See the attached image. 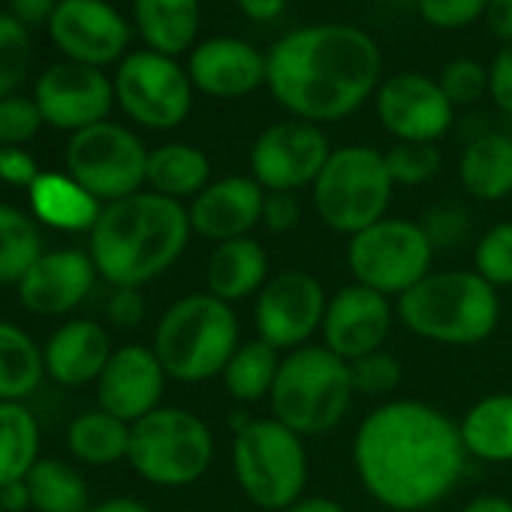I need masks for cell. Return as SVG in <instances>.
Segmentation results:
<instances>
[{"label": "cell", "instance_id": "obj_37", "mask_svg": "<svg viewBox=\"0 0 512 512\" xmlns=\"http://www.w3.org/2000/svg\"><path fill=\"white\" fill-rule=\"evenodd\" d=\"M389 178L404 187H416L431 181L440 172V151L434 142H395L389 151H383Z\"/></svg>", "mask_w": 512, "mask_h": 512}, {"label": "cell", "instance_id": "obj_10", "mask_svg": "<svg viewBox=\"0 0 512 512\" xmlns=\"http://www.w3.org/2000/svg\"><path fill=\"white\" fill-rule=\"evenodd\" d=\"M434 244L422 223L383 217L347 244V263L356 284L389 296H404L431 275Z\"/></svg>", "mask_w": 512, "mask_h": 512}, {"label": "cell", "instance_id": "obj_55", "mask_svg": "<svg viewBox=\"0 0 512 512\" xmlns=\"http://www.w3.org/2000/svg\"><path fill=\"white\" fill-rule=\"evenodd\" d=\"M0 512H4V509H0Z\"/></svg>", "mask_w": 512, "mask_h": 512}, {"label": "cell", "instance_id": "obj_23", "mask_svg": "<svg viewBox=\"0 0 512 512\" xmlns=\"http://www.w3.org/2000/svg\"><path fill=\"white\" fill-rule=\"evenodd\" d=\"M112 341L106 329L94 320H70L64 323L46 344L43 359L46 371L64 386H85L100 380L103 368L112 359Z\"/></svg>", "mask_w": 512, "mask_h": 512}, {"label": "cell", "instance_id": "obj_1", "mask_svg": "<svg viewBox=\"0 0 512 512\" xmlns=\"http://www.w3.org/2000/svg\"><path fill=\"white\" fill-rule=\"evenodd\" d=\"M461 428L425 401L380 404L356 431L353 464L362 488L395 512L443 500L467 467Z\"/></svg>", "mask_w": 512, "mask_h": 512}, {"label": "cell", "instance_id": "obj_51", "mask_svg": "<svg viewBox=\"0 0 512 512\" xmlns=\"http://www.w3.org/2000/svg\"><path fill=\"white\" fill-rule=\"evenodd\" d=\"M0 509H4V512H25V509H31V491H28L25 479L0 485Z\"/></svg>", "mask_w": 512, "mask_h": 512}, {"label": "cell", "instance_id": "obj_46", "mask_svg": "<svg viewBox=\"0 0 512 512\" xmlns=\"http://www.w3.org/2000/svg\"><path fill=\"white\" fill-rule=\"evenodd\" d=\"M40 178V169L34 157L22 148H0V181H7L13 187H34Z\"/></svg>", "mask_w": 512, "mask_h": 512}, {"label": "cell", "instance_id": "obj_32", "mask_svg": "<svg viewBox=\"0 0 512 512\" xmlns=\"http://www.w3.org/2000/svg\"><path fill=\"white\" fill-rule=\"evenodd\" d=\"M67 443L79 461L106 467L130 455V425L106 410H91L73 419Z\"/></svg>", "mask_w": 512, "mask_h": 512}, {"label": "cell", "instance_id": "obj_7", "mask_svg": "<svg viewBox=\"0 0 512 512\" xmlns=\"http://www.w3.org/2000/svg\"><path fill=\"white\" fill-rule=\"evenodd\" d=\"M232 473L241 494L260 509L284 512L308 485L305 440L284 422L250 419L232 440Z\"/></svg>", "mask_w": 512, "mask_h": 512}, {"label": "cell", "instance_id": "obj_31", "mask_svg": "<svg viewBox=\"0 0 512 512\" xmlns=\"http://www.w3.org/2000/svg\"><path fill=\"white\" fill-rule=\"evenodd\" d=\"M40 461V428L22 401H0V485L19 482Z\"/></svg>", "mask_w": 512, "mask_h": 512}, {"label": "cell", "instance_id": "obj_9", "mask_svg": "<svg viewBox=\"0 0 512 512\" xmlns=\"http://www.w3.org/2000/svg\"><path fill=\"white\" fill-rule=\"evenodd\" d=\"M214 458V437L208 425L181 407H157L130 425L133 470L154 485H190Z\"/></svg>", "mask_w": 512, "mask_h": 512}, {"label": "cell", "instance_id": "obj_40", "mask_svg": "<svg viewBox=\"0 0 512 512\" xmlns=\"http://www.w3.org/2000/svg\"><path fill=\"white\" fill-rule=\"evenodd\" d=\"M40 127L43 112L34 97L28 100L13 94L0 100V148H19L22 142H31Z\"/></svg>", "mask_w": 512, "mask_h": 512}, {"label": "cell", "instance_id": "obj_15", "mask_svg": "<svg viewBox=\"0 0 512 512\" xmlns=\"http://www.w3.org/2000/svg\"><path fill=\"white\" fill-rule=\"evenodd\" d=\"M34 100L46 124L79 133L106 121L115 103V82H109L100 67L64 61L40 76Z\"/></svg>", "mask_w": 512, "mask_h": 512}, {"label": "cell", "instance_id": "obj_49", "mask_svg": "<svg viewBox=\"0 0 512 512\" xmlns=\"http://www.w3.org/2000/svg\"><path fill=\"white\" fill-rule=\"evenodd\" d=\"M485 22H488V31L506 43H512V0H488L485 7Z\"/></svg>", "mask_w": 512, "mask_h": 512}, {"label": "cell", "instance_id": "obj_8", "mask_svg": "<svg viewBox=\"0 0 512 512\" xmlns=\"http://www.w3.org/2000/svg\"><path fill=\"white\" fill-rule=\"evenodd\" d=\"M392 187L395 181L389 178L383 151L344 145L329 154L314 181V208L329 229L353 238L386 217Z\"/></svg>", "mask_w": 512, "mask_h": 512}, {"label": "cell", "instance_id": "obj_26", "mask_svg": "<svg viewBox=\"0 0 512 512\" xmlns=\"http://www.w3.org/2000/svg\"><path fill=\"white\" fill-rule=\"evenodd\" d=\"M133 16L151 52L181 55L199 34V0H133Z\"/></svg>", "mask_w": 512, "mask_h": 512}, {"label": "cell", "instance_id": "obj_22", "mask_svg": "<svg viewBox=\"0 0 512 512\" xmlns=\"http://www.w3.org/2000/svg\"><path fill=\"white\" fill-rule=\"evenodd\" d=\"M97 278V266L82 250H52L43 253L31 272L19 281V296L28 311L43 317H58L79 308Z\"/></svg>", "mask_w": 512, "mask_h": 512}, {"label": "cell", "instance_id": "obj_29", "mask_svg": "<svg viewBox=\"0 0 512 512\" xmlns=\"http://www.w3.org/2000/svg\"><path fill=\"white\" fill-rule=\"evenodd\" d=\"M148 184L154 193L181 202L187 196H199L211 184V163L193 145H160L148 154Z\"/></svg>", "mask_w": 512, "mask_h": 512}, {"label": "cell", "instance_id": "obj_42", "mask_svg": "<svg viewBox=\"0 0 512 512\" xmlns=\"http://www.w3.org/2000/svg\"><path fill=\"white\" fill-rule=\"evenodd\" d=\"M488 0H416L425 25L437 31H461L485 16Z\"/></svg>", "mask_w": 512, "mask_h": 512}, {"label": "cell", "instance_id": "obj_28", "mask_svg": "<svg viewBox=\"0 0 512 512\" xmlns=\"http://www.w3.org/2000/svg\"><path fill=\"white\" fill-rule=\"evenodd\" d=\"M458 428L467 455L491 464L512 461V395H488L476 401Z\"/></svg>", "mask_w": 512, "mask_h": 512}, {"label": "cell", "instance_id": "obj_18", "mask_svg": "<svg viewBox=\"0 0 512 512\" xmlns=\"http://www.w3.org/2000/svg\"><path fill=\"white\" fill-rule=\"evenodd\" d=\"M392 305L383 293L368 290L362 284H350L338 290L323 317V347H329L338 359L356 362L383 350V341L392 332Z\"/></svg>", "mask_w": 512, "mask_h": 512}, {"label": "cell", "instance_id": "obj_12", "mask_svg": "<svg viewBox=\"0 0 512 512\" xmlns=\"http://www.w3.org/2000/svg\"><path fill=\"white\" fill-rule=\"evenodd\" d=\"M193 82L175 58L160 52H133L118 64L115 100L148 130L178 127L193 106Z\"/></svg>", "mask_w": 512, "mask_h": 512}, {"label": "cell", "instance_id": "obj_24", "mask_svg": "<svg viewBox=\"0 0 512 512\" xmlns=\"http://www.w3.org/2000/svg\"><path fill=\"white\" fill-rule=\"evenodd\" d=\"M266 281H269V256L263 244L250 235L223 241L208 256L205 287L214 299L226 305L260 293Z\"/></svg>", "mask_w": 512, "mask_h": 512}, {"label": "cell", "instance_id": "obj_27", "mask_svg": "<svg viewBox=\"0 0 512 512\" xmlns=\"http://www.w3.org/2000/svg\"><path fill=\"white\" fill-rule=\"evenodd\" d=\"M461 184L482 202H500L512 193V136L482 133L476 136L458 163Z\"/></svg>", "mask_w": 512, "mask_h": 512}, {"label": "cell", "instance_id": "obj_53", "mask_svg": "<svg viewBox=\"0 0 512 512\" xmlns=\"http://www.w3.org/2000/svg\"><path fill=\"white\" fill-rule=\"evenodd\" d=\"M284 512H344V506L332 497H302Z\"/></svg>", "mask_w": 512, "mask_h": 512}, {"label": "cell", "instance_id": "obj_14", "mask_svg": "<svg viewBox=\"0 0 512 512\" xmlns=\"http://www.w3.org/2000/svg\"><path fill=\"white\" fill-rule=\"evenodd\" d=\"M326 305V290L311 272H281L269 278L256 296V335L275 350H299L317 335V329H323Z\"/></svg>", "mask_w": 512, "mask_h": 512}, {"label": "cell", "instance_id": "obj_13", "mask_svg": "<svg viewBox=\"0 0 512 512\" xmlns=\"http://www.w3.org/2000/svg\"><path fill=\"white\" fill-rule=\"evenodd\" d=\"M332 148L317 124L290 118L266 127L250 148L253 181L266 193H296L314 187Z\"/></svg>", "mask_w": 512, "mask_h": 512}, {"label": "cell", "instance_id": "obj_54", "mask_svg": "<svg viewBox=\"0 0 512 512\" xmlns=\"http://www.w3.org/2000/svg\"><path fill=\"white\" fill-rule=\"evenodd\" d=\"M91 512H151L145 503H139V500H130V497H115V500H106V503H100L97 509H91Z\"/></svg>", "mask_w": 512, "mask_h": 512}, {"label": "cell", "instance_id": "obj_3", "mask_svg": "<svg viewBox=\"0 0 512 512\" xmlns=\"http://www.w3.org/2000/svg\"><path fill=\"white\" fill-rule=\"evenodd\" d=\"M190 217L178 199L154 190H139L103 205L91 229V260L115 290L160 278L184 253L190 238Z\"/></svg>", "mask_w": 512, "mask_h": 512}, {"label": "cell", "instance_id": "obj_52", "mask_svg": "<svg viewBox=\"0 0 512 512\" xmlns=\"http://www.w3.org/2000/svg\"><path fill=\"white\" fill-rule=\"evenodd\" d=\"M461 512H512V500H506L500 494H479Z\"/></svg>", "mask_w": 512, "mask_h": 512}, {"label": "cell", "instance_id": "obj_5", "mask_svg": "<svg viewBox=\"0 0 512 512\" xmlns=\"http://www.w3.org/2000/svg\"><path fill=\"white\" fill-rule=\"evenodd\" d=\"M151 350L166 377L181 383L211 380L223 374L238 350V317L232 305L211 293L184 296L160 317Z\"/></svg>", "mask_w": 512, "mask_h": 512}, {"label": "cell", "instance_id": "obj_4", "mask_svg": "<svg viewBox=\"0 0 512 512\" xmlns=\"http://www.w3.org/2000/svg\"><path fill=\"white\" fill-rule=\"evenodd\" d=\"M398 317L425 341L473 347L494 332L500 320V299L476 272H431L398 299Z\"/></svg>", "mask_w": 512, "mask_h": 512}, {"label": "cell", "instance_id": "obj_45", "mask_svg": "<svg viewBox=\"0 0 512 512\" xmlns=\"http://www.w3.org/2000/svg\"><path fill=\"white\" fill-rule=\"evenodd\" d=\"M299 220H302V205H299L296 193H266L263 223L272 232H290L299 226Z\"/></svg>", "mask_w": 512, "mask_h": 512}, {"label": "cell", "instance_id": "obj_47", "mask_svg": "<svg viewBox=\"0 0 512 512\" xmlns=\"http://www.w3.org/2000/svg\"><path fill=\"white\" fill-rule=\"evenodd\" d=\"M109 320L118 329H136L145 320V299L133 287H118L109 299Z\"/></svg>", "mask_w": 512, "mask_h": 512}, {"label": "cell", "instance_id": "obj_17", "mask_svg": "<svg viewBox=\"0 0 512 512\" xmlns=\"http://www.w3.org/2000/svg\"><path fill=\"white\" fill-rule=\"evenodd\" d=\"M49 34L67 61L88 67L118 61L130 43L127 19L106 0H61L49 22Z\"/></svg>", "mask_w": 512, "mask_h": 512}, {"label": "cell", "instance_id": "obj_35", "mask_svg": "<svg viewBox=\"0 0 512 512\" xmlns=\"http://www.w3.org/2000/svg\"><path fill=\"white\" fill-rule=\"evenodd\" d=\"M40 256V226L25 211L0 205V284H19Z\"/></svg>", "mask_w": 512, "mask_h": 512}, {"label": "cell", "instance_id": "obj_30", "mask_svg": "<svg viewBox=\"0 0 512 512\" xmlns=\"http://www.w3.org/2000/svg\"><path fill=\"white\" fill-rule=\"evenodd\" d=\"M43 374L46 359L37 341L13 323H0V401H22L34 395Z\"/></svg>", "mask_w": 512, "mask_h": 512}, {"label": "cell", "instance_id": "obj_6", "mask_svg": "<svg viewBox=\"0 0 512 512\" xmlns=\"http://www.w3.org/2000/svg\"><path fill=\"white\" fill-rule=\"evenodd\" d=\"M356 389L350 362L338 359L329 347L305 344L281 359L272 386V413L299 437L329 434L347 413Z\"/></svg>", "mask_w": 512, "mask_h": 512}, {"label": "cell", "instance_id": "obj_25", "mask_svg": "<svg viewBox=\"0 0 512 512\" xmlns=\"http://www.w3.org/2000/svg\"><path fill=\"white\" fill-rule=\"evenodd\" d=\"M28 193L37 220L64 232H91L103 211L97 196H91L73 175L61 172H40Z\"/></svg>", "mask_w": 512, "mask_h": 512}, {"label": "cell", "instance_id": "obj_44", "mask_svg": "<svg viewBox=\"0 0 512 512\" xmlns=\"http://www.w3.org/2000/svg\"><path fill=\"white\" fill-rule=\"evenodd\" d=\"M488 94L494 106L512 118V43H506L488 67Z\"/></svg>", "mask_w": 512, "mask_h": 512}, {"label": "cell", "instance_id": "obj_19", "mask_svg": "<svg viewBox=\"0 0 512 512\" xmlns=\"http://www.w3.org/2000/svg\"><path fill=\"white\" fill-rule=\"evenodd\" d=\"M163 386H166V371L154 356V350L127 344L112 353L109 365L97 380L100 410L133 425L160 407Z\"/></svg>", "mask_w": 512, "mask_h": 512}, {"label": "cell", "instance_id": "obj_20", "mask_svg": "<svg viewBox=\"0 0 512 512\" xmlns=\"http://www.w3.org/2000/svg\"><path fill=\"white\" fill-rule=\"evenodd\" d=\"M187 76L205 97L238 100L266 85V55L238 37H211L190 52Z\"/></svg>", "mask_w": 512, "mask_h": 512}, {"label": "cell", "instance_id": "obj_38", "mask_svg": "<svg viewBox=\"0 0 512 512\" xmlns=\"http://www.w3.org/2000/svg\"><path fill=\"white\" fill-rule=\"evenodd\" d=\"M473 272L491 287L512 284V223L491 226L473 247Z\"/></svg>", "mask_w": 512, "mask_h": 512}, {"label": "cell", "instance_id": "obj_48", "mask_svg": "<svg viewBox=\"0 0 512 512\" xmlns=\"http://www.w3.org/2000/svg\"><path fill=\"white\" fill-rule=\"evenodd\" d=\"M58 4H61V0H10L13 19H19L25 28H28V25L52 22V16H55Z\"/></svg>", "mask_w": 512, "mask_h": 512}, {"label": "cell", "instance_id": "obj_39", "mask_svg": "<svg viewBox=\"0 0 512 512\" xmlns=\"http://www.w3.org/2000/svg\"><path fill=\"white\" fill-rule=\"evenodd\" d=\"M401 377H404L401 362L383 350L350 362V380H353V389L359 395H371V398L389 395L401 386Z\"/></svg>", "mask_w": 512, "mask_h": 512}, {"label": "cell", "instance_id": "obj_43", "mask_svg": "<svg viewBox=\"0 0 512 512\" xmlns=\"http://www.w3.org/2000/svg\"><path fill=\"white\" fill-rule=\"evenodd\" d=\"M422 229L428 232L434 250L437 247H452L455 241H461L467 235V217L458 208H437V211L428 214Z\"/></svg>", "mask_w": 512, "mask_h": 512}, {"label": "cell", "instance_id": "obj_16", "mask_svg": "<svg viewBox=\"0 0 512 512\" xmlns=\"http://www.w3.org/2000/svg\"><path fill=\"white\" fill-rule=\"evenodd\" d=\"M377 118L398 142H437L449 127L455 106L440 82L422 73H398L377 88Z\"/></svg>", "mask_w": 512, "mask_h": 512}, {"label": "cell", "instance_id": "obj_50", "mask_svg": "<svg viewBox=\"0 0 512 512\" xmlns=\"http://www.w3.org/2000/svg\"><path fill=\"white\" fill-rule=\"evenodd\" d=\"M235 4L250 22H275L284 16L290 0H235Z\"/></svg>", "mask_w": 512, "mask_h": 512}, {"label": "cell", "instance_id": "obj_41", "mask_svg": "<svg viewBox=\"0 0 512 512\" xmlns=\"http://www.w3.org/2000/svg\"><path fill=\"white\" fill-rule=\"evenodd\" d=\"M440 88L452 106H470L488 91V70L473 58H455L440 73Z\"/></svg>", "mask_w": 512, "mask_h": 512}, {"label": "cell", "instance_id": "obj_36", "mask_svg": "<svg viewBox=\"0 0 512 512\" xmlns=\"http://www.w3.org/2000/svg\"><path fill=\"white\" fill-rule=\"evenodd\" d=\"M28 67H31L28 28L13 16H0V100L13 97V91L25 82Z\"/></svg>", "mask_w": 512, "mask_h": 512}, {"label": "cell", "instance_id": "obj_34", "mask_svg": "<svg viewBox=\"0 0 512 512\" xmlns=\"http://www.w3.org/2000/svg\"><path fill=\"white\" fill-rule=\"evenodd\" d=\"M25 482L37 512H88L85 479L58 458H40Z\"/></svg>", "mask_w": 512, "mask_h": 512}, {"label": "cell", "instance_id": "obj_2", "mask_svg": "<svg viewBox=\"0 0 512 512\" xmlns=\"http://www.w3.org/2000/svg\"><path fill=\"white\" fill-rule=\"evenodd\" d=\"M380 73V46L353 25L299 28L266 55L269 91L293 118L308 124L353 115L380 88Z\"/></svg>", "mask_w": 512, "mask_h": 512}, {"label": "cell", "instance_id": "obj_11", "mask_svg": "<svg viewBox=\"0 0 512 512\" xmlns=\"http://www.w3.org/2000/svg\"><path fill=\"white\" fill-rule=\"evenodd\" d=\"M148 154L142 139L121 124L100 121L73 133L67 145L70 175L100 202H118L139 193L148 181Z\"/></svg>", "mask_w": 512, "mask_h": 512}, {"label": "cell", "instance_id": "obj_21", "mask_svg": "<svg viewBox=\"0 0 512 512\" xmlns=\"http://www.w3.org/2000/svg\"><path fill=\"white\" fill-rule=\"evenodd\" d=\"M266 190L253 175H226L211 181L199 196H193L187 217L190 229L217 244L244 238L256 223H263Z\"/></svg>", "mask_w": 512, "mask_h": 512}, {"label": "cell", "instance_id": "obj_33", "mask_svg": "<svg viewBox=\"0 0 512 512\" xmlns=\"http://www.w3.org/2000/svg\"><path fill=\"white\" fill-rule=\"evenodd\" d=\"M278 368H281V356L272 344L260 338L244 341L238 344L229 365L223 368V386L241 404L263 401L266 395H272Z\"/></svg>", "mask_w": 512, "mask_h": 512}]
</instances>
